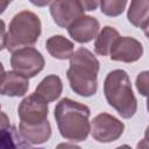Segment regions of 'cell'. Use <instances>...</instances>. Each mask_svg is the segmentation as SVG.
<instances>
[{"label":"cell","mask_w":149,"mask_h":149,"mask_svg":"<svg viewBox=\"0 0 149 149\" xmlns=\"http://www.w3.org/2000/svg\"><path fill=\"white\" fill-rule=\"evenodd\" d=\"M142 55L143 47L136 38L129 36H119L111 49L109 58L115 62L134 63L139 61Z\"/></svg>","instance_id":"9c48e42d"},{"label":"cell","mask_w":149,"mask_h":149,"mask_svg":"<svg viewBox=\"0 0 149 149\" xmlns=\"http://www.w3.org/2000/svg\"><path fill=\"white\" fill-rule=\"evenodd\" d=\"M100 63L88 49L78 48L70 58L66 77L71 90L80 97H92L98 90V72Z\"/></svg>","instance_id":"7a4b0ae2"},{"label":"cell","mask_w":149,"mask_h":149,"mask_svg":"<svg viewBox=\"0 0 149 149\" xmlns=\"http://www.w3.org/2000/svg\"><path fill=\"white\" fill-rule=\"evenodd\" d=\"M137 148H149V126L144 130V139L139 142Z\"/></svg>","instance_id":"ffe728a7"},{"label":"cell","mask_w":149,"mask_h":149,"mask_svg":"<svg viewBox=\"0 0 149 149\" xmlns=\"http://www.w3.org/2000/svg\"><path fill=\"white\" fill-rule=\"evenodd\" d=\"M29 88L27 77L13 71H5L2 74L0 93L7 97H23Z\"/></svg>","instance_id":"8fae6325"},{"label":"cell","mask_w":149,"mask_h":149,"mask_svg":"<svg viewBox=\"0 0 149 149\" xmlns=\"http://www.w3.org/2000/svg\"><path fill=\"white\" fill-rule=\"evenodd\" d=\"M127 19L134 27L143 28L149 22V0H132Z\"/></svg>","instance_id":"9a60e30c"},{"label":"cell","mask_w":149,"mask_h":149,"mask_svg":"<svg viewBox=\"0 0 149 149\" xmlns=\"http://www.w3.org/2000/svg\"><path fill=\"white\" fill-rule=\"evenodd\" d=\"M29 1L36 7H45L52 2V0H29Z\"/></svg>","instance_id":"44dd1931"},{"label":"cell","mask_w":149,"mask_h":149,"mask_svg":"<svg viewBox=\"0 0 149 149\" xmlns=\"http://www.w3.org/2000/svg\"><path fill=\"white\" fill-rule=\"evenodd\" d=\"M104 94L109 106H112L121 118L130 119L137 111V100L132 88L128 73L116 69L105 78Z\"/></svg>","instance_id":"3957f363"},{"label":"cell","mask_w":149,"mask_h":149,"mask_svg":"<svg viewBox=\"0 0 149 149\" xmlns=\"http://www.w3.org/2000/svg\"><path fill=\"white\" fill-rule=\"evenodd\" d=\"M142 29H143V33H144L146 37L149 40V22H148V23H147V24H146V26H144Z\"/></svg>","instance_id":"603a6c76"},{"label":"cell","mask_w":149,"mask_h":149,"mask_svg":"<svg viewBox=\"0 0 149 149\" xmlns=\"http://www.w3.org/2000/svg\"><path fill=\"white\" fill-rule=\"evenodd\" d=\"M48 101L37 95L35 92L26 97L19 105L17 115L20 122L26 125H38L48 120Z\"/></svg>","instance_id":"52a82bcc"},{"label":"cell","mask_w":149,"mask_h":149,"mask_svg":"<svg viewBox=\"0 0 149 149\" xmlns=\"http://www.w3.org/2000/svg\"><path fill=\"white\" fill-rule=\"evenodd\" d=\"M128 0H101L100 10L104 15L109 17H115L121 15L127 6Z\"/></svg>","instance_id":"e0dca14e"},{"label":"cell","mask_w":149,"mask_h":149,"mask_svg":"<svg viewBox=\"0 0 149 149\" xmlns=\"http://www.w3.org/2000/svg\"><path fill=\"white\" fill-rule=\"evenodd\" d=\"M19 132L21 136L30 144H42L47 142L51 136V126L49 120H45L38 125L19 123Z\"/></svg>","instance_id":"7c38bea8"},{"label":"cell","mask_w":149,"mask_h":149,"mask_svg":"<svg viewBox=\"0 0 149 149\" xmlns=\"http://www.w3.org/2000/svg\"><path fill=\"white\" fill-rule=\"evenodd\" d=\"M125 125L114 115L100 113L93 118L91 122V135L100 143H109L116 141L123 133Z\"/></svg>","instance_id":"8992f818"},{"label":"cell","mask_w":149,"mask_h":149,"mask_svg":"<svg viewBox=\"0 0 149 149\" xmlns=\"http://www.w3.org/2000/svg\"><path fill=\"white\" fill-rule=\"evenodd\" d=\"M139 93L143 97H149V71H142L137 74L135 80Z\"/></svg>","instance_id":"ac0fdd59"},{"label":"cell","mask_w":149,"mask_h":149,"mask_svg":"<svg viewBox=\"0 0 149 149\" xmlns=\"http://www.w3.org/2000/svg\"><path fill=\"white\" fill-rule=\"evenodd\" d=\"M119 31L111 27V26H105L95 37L94 42V51L95 54L100 56H107L111 52V49L119 37Z\"/></svg>","instance_id":"2e32d148"},{"label":"cell","mask_w":149,"mask_h":149,"mask_svg":"<svg viewBox=\"0 0 149 149\" xmlns=\"http://www.w3.org/2000/svg\"><path fill=\"white\" fill-rule=\"evenodd\" d=\"M47 51L56 59H70L73 54L74 44L63 35H52L45 41Z\"/></svg>","instance_id":"4fadbf2b"},{"label":"cell","mask_w":149,"mask_h":149,"mask_svg":"<svg viewBox=\"0 0 149 149\" xmlns=\"http://www.w3.org/2000/svg\"><path fill=\"white\" fill-rule=\"evenodd\" d=\"M44 64V57L37 49L33 47L17 49L13 51L10 56L12 69L27 78H33L43 70Z\"/></svg>","instance_id":"5b68a950"},{"label":"cell","mask_w":149,"mask_h":149,"mask_svg":"<svg viewBox=\"0 0 149 149\" xmlns=\"http://www.w3.org/2000/svg\"><path fill=\"white\" fill-rule=\"evenodd\" d=\"M147 109H148V112H149V97H148V99H147Z\"/></svg>","instance_id":"cb8c5ba5"},{"label":"cell","mask_w":149,"mask_h":149,"mask_svg":"<svg viewBox=\"0 0 149 149\" xmlns=\"http://www.w3.org/2000/svg\"><path fill=\"white\" fill-rule=\"evenodd\" d=\"M84 12L79 0H52L50 3V14L61 28L68 29L76 20L85 15Z\"/></svg>","instance_id":"ba28073f"},{"label":"cell","mask_w":149,"mask_h":149,"mask_svg":"<svg viewBox=\"0 0 149 149\" xmlns=\"http://www.w3.org/2000/svg\"><path fill=\"white\" fill-rule=\"evenodd\" d=\"M99 31H100L99 21L90 15H83L68 28V33L71 36V38L80 44L88 43L90 41L95 38Z\"/></svg>","instance_id":"30bf717a"},{"label":"cell","mask_w":149,"mask_h":149,"mask_svg":"<svg viewBox=\"0 0 149 149\" xmlns=\"http://www.w3.org/2000/svg\"><path fill=\"white\" fill-rule=\"evenodd\" d=\"M13 0H1V13L5 12V9L7 8V6L12 2Z\"/></svg>","instance_id":"7402d4cb"},{"label":"cell","mask_w":149,"mask_h":149,"mask_svg":"<svg viewBox=\"0 0 149 149\" xmlns=\"http://www.w3.org/2000/svg\"><path fill=\"white\" fill-rule=\"evenodd\" d=\"M55 120L63 139L83 142L91 132L90 108L70 98H63L55 107Z\"/></svg>","instance_id":"6da1fadb"},{"label":"cell","mask_w":149,"mask_h":149,"mask_svg":"<svg viewBox=\"0 0 149 149\" xmlns=\"http://www.w3.org/2000/svg\"><path fill=\"white\" fill-rule=\"evenodd\" d=\"M100 1L101 0H79L84 10H87V12L95 10L98 8V6L100 5Z\"/></svg>","instance_id":"d6986e66"},{"label":"cell","mask_w":149,"mask_h":149,"mask_svg":"<svg viewBox=\"0 0 149 149\" xmlns=\"http://www.w3.org/2000/svg\"><path fill=\"white\" fill-rule=\"evenodd\" d=\"M63 91L62 79L56 74H49L44 77L41 83L35 88V93L47 100L48 102H52L57 100Z\"/></svg>","instance_id":"5bb4252c"},{"label":"cell","mask_w":149,"mask_h":149,"mask_svg":"<svg viewBox=\"0 0 149 149\" xmlns=\"http://www.w3.org/2000/svg\"><path fill=\"white\" fill-rule=\"evenodd\" d=\"M42 33L40 17L30 12L22 10L13 16L7 31L2 30V49L13 52L24 47L34 45Z\"/></svg>","instance_id":"277c9868"}]
</instances>
